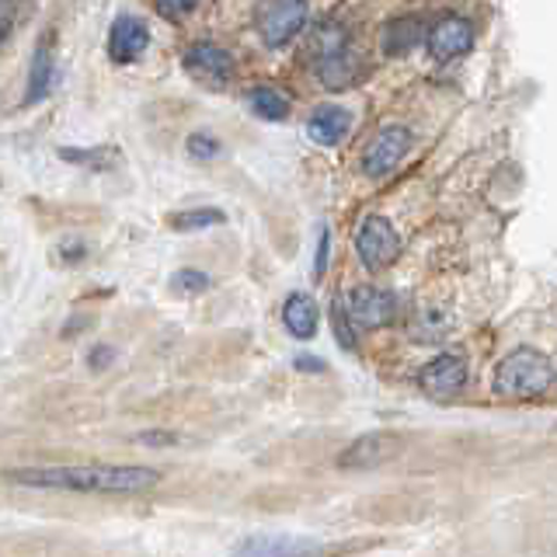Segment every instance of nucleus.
<instances>
[{"label": "nucleus", "instance_id": "1a4fd4ad", "mask_svg": "<svg viewBox=\"0 0 557 557\" xmlns=\"http://www.w3.org/2000/svg\"><path fill=\"white\" fill-rule=\"evenodd\" d=\"M307 17H310L307 4H269V8H261V14H258L261 42L272 46V49L286 46L289 39L300 35V28L307 25Z\"/></svg>", "mask_w": 557, "mask_h": 557}, {"label": "nucleus", "instance_id": "9b49d317", "mask_svg": "<svg viewBox=\"0 0 557 557\" xmlns=\"http://www.w3.org/2000/svg\"><path fill=\"white\" fill-rule=\"evenodd\" d=\"M418 383L422 391L432 397H453L457 391H463L467 383V362L457 352H446V356H435L422 373H418Z\"/></svg>", "mask_w": 557, "mask_h": 557}, {"label": "nucleus", "instance_id": "393cba45", "mask_svg": "<svg viewBox=\"0 0 557 557\" xmlns=\"http://www.w3.org/2000/svg\"><path fill=\"white\" fill-rule=\"evenodd\" d=\"M324 258H327V234L321 231V251H318V272H324Z\"/></svg>", "mask_w": 557, "mask_h": 557}, {"label": "nucleus", "instance_id": "dca6fc26", "mask_svg": "<svg viewBox=\"0 0 557 557\" xmlns=\"http://www.w3.org/2000/svg\"><path fill=\"white\" fill-rule=\"evenodd\" d=\"M52 81H57V70H52V52H49V42H42L39 49H35V60H32V77H28V95L25 101H42L49 95Z\"/></svg>", "mask_w": 557, "mask_h": 557}, {"label": "nucleus", "instance_id": "5701e85b", "mask_svg": "<svg viewBox=\"0 0 557 557\" xmlns=\"http://www.w3.org/2000/svg\"><path fill=\"white\" fill-rule=\"evenodd\" d=\"M14 14H17V8H11V4L0 8V39H8V35H11V17Z\"/></svg>", "mask_w": 557, "mask_h": 557}, {"label": "nucleus", "instance_id": "7ed1b4c3", "mask_svg": "<svg viewBox=\"0 0 557 557\" xmlns=\"http://www.w3.org/2000/svg\"><path fill=\"white\" fill-rule=\"evenodd\" d=\"M356 251H359V261L370 272H383L391 269L397 255H400V237L391 226V220L383 216H366L359 234H356Z\"/></svg>", "mask_w": 557, "mask_h": 557}, {"label": "nucleus", "instance_id": "b1692460", "mask_svg": "<svg viewBox=\"0 0 557 557\" xmlns=\"http://www.w3.org/2000/svg\"><path fill=\"white\" fill-rule=\"evenodd\" d=\"M157 11H161L164 17H178V14L196 11V4H157Z\"/></svg>", "mask_w": 557, "mask_h": 557}, {"label": "nucleus", "instance_id": "a878e982", "mask_svg": "<svg viewBox=\"0 0 557 557\" xmlns=\"http://www.w3.org/2000/svg\"><path fill=\"white\" fill-rule=\"evenodd\" d=\"M296 366H300V370H307V366H310V370H321V359H296Z\"/></svg>", "mask_w": 557, "mask_h": 557}, {"label": "nucleus", "instance_id": "f8f14e48", "mask_svg": "<svg viewBox=\"0 0 557 557\" xmlns=\"http://www.w3.org/2000/svg\"><path fill=\"white\" fill-rule=\"evenodd\" d=\"M150 46V28L133 14H122L109 28V57L112 63H133L147 52Z\"/></svg>", "mask_w": 557, "mask_h": 557}, {"label": "nucleus", "instance_id": "39448f33", "mask_svg": "<svg viewBox=\"0 0 557 557\" xmlns=\"http://www.w3.org/2000/svg\"><path fill=\"white\" fill-rule=\"evenodd\" d=\"M345 310H348V318H352L356 331H376L394 321L397 300H394V293L380 286H356L345 296Z\"/></svg>", "mask_w": 557, "mask_h": 557}, {"label": "nucleus", "instance_id": "423d86ee", "mask_svg": "<svg viewBox=\"0 0 557 557\" xmlns=\"http://www.w3.org/2000/svg\"><path fill=\"white\" fill-rule=\"evenodd\" d=\"M324 544L307 536H289V533H255L240 540L231 557H321Z\"/></svg>", "mask_w": 557, "mask_h": 557}, {"label": "nucleus", "instance_id": "4be33fe9", "mask_svg": "<svg viewBox=\"0 0 557 557\" xmlns=\"http://www.w3.org/2000/svg\"><path fill=\"white\" fill-rule=\"evenodd\" d=\"M188 153H191V157H202V161H206V157H216V153H220L216 136H209V133H196V136L188 139Z\"/></svg>", "mask_w": 557, "mask_h": 557}, {"label": "nucleus", "instance_id": "4468645a", "mask_svg": "<svg viewBox=\"0 0 557 557\" xmlns=\"http://www.w3.org/2000/svg\"><path fill=\"white\" fill-rule=\"evenodd\" d=\"M449 327H453V318H449V310L440 304H425L411 313V338L422 342V345L443 342L449 335Z\"/></svg>", "mask_w": 557, "mask_h": 557}, {"label": "nucleus", "instance_id": "6e6552de", "mask_svg": "<svg viewBox=\"0 0 557 557\" xmlns=\"http://www.w3.org/2000/svg\"><path fill=\"white\" fill-rule=\"evenodd\" d=\"M408 150H411V129L408 126L380 129L376 139L362 153V171L370 174V178H383V174H391L400 161H405Z\"/></svg>", "mask_w": 557, "mask_h": 557}, {"label": "nucleus", "instance_id": "ddd939ff", "mask_svg": "<svg viewBox=\"0 0 557 557\" xmlns=\"http://www.w3.org/2000/svg\"><path fill=\"white\" fill-rule=\"evenodd\" d=\"M307 133H310V139H318L321 147H335L352 133V112L335 109V104H321V109L310 115Z\"/></svg>", "mask_w": 557, "mask_h": 557}, {"label": "nucleus", "instance_id": "6ab92c4d", "mask_svg": "<svg viewBox=\"0 0 557 557\" xmlns=\"http://www.w3.org/2000/svg\"><path fill=\"white\" fill-rule=\"evenodd\" d=\"M216 223H226V216L220 213V209H191V213L171 216L174 231H206V226H216Z\"/></svg>", "mask_w": 557, "mask_h": 557}, {"label": "nucleus", "instance_id": "412c9836", "mask_svg": "<svg viewBox=\"0 0 557 557\" xmlns=\"http://www.w3.org/2000/svg\"><path fill=\"white\" fill-rule=\"evenodd\" d=\"M171 289H174V293H202V289H209V275H206V272L182 269V272H174Z\"/></svg>", "mask_w": 557, "mask_h": 557}, {"label": "nucleus", "instance_id": "f03ea898", "mask_svg": "<svg viewBox=\"0 0 557 557\" xmlns=\"http://www.w3.org/2000/svg\"><path fill=\"white\" fill-rule=\"evenodd\" d=\"M557 387L554 362L536 348H516L502 359L495 373V391L502 397H544Z\"/></svg>", "mask_w": 557, "mask_h": 557}, {"label": "nucleus", "instance_id": "9d476101", "mask_svg": "<svg viewBox=\"0 0 557 557\" xmlns=\"http://www.w3.org/2000/svg\"><path fill=\"white\" fill-rule=\"evenodd\" d=\"M397 449H400V435L397 432H366L342 453L338 467L370 470V467H380V463H387L391 457H397Z\"/></svg>", "mask_w": 557, "mask_h": 557}, {"label": "nucleus", "instance_id": "a211bd4d", "mask_svg": "<svg viewBox=\"0 0 557 557\" xmlns=\"http://www.w3.org/2000/svg\"><path fill=\"white\" fill-rule=\"evenodd\" d=\"M251 109L261 119L278 122V119L289 115V98L283 91H275V87H255V91H251Z\"/></svg>", "mask_w": 557, "mask_h": 557}, {"label": "nucleus", "instance_id": "0eeeda50", "mask_svg": "<svg viewBox=\"0 0 557 557\" xmlns=\"http://www.w3.org/2000/svg\"><path fill=\"white\" fill-rule=\"evenodd\" d=\"M425 46H429V57L440 60V63L460 60V57H467L470 49H474V25H470L467 17H460V14H446L429 28Z\"/></svg>", "mask_w": 557, "mask_h": 557}, {"label": "nucleus", "instance_id": "f257e3e1", "mask_svg": "<svg viewBox=\"0 0 557 557\" xmlns=\"http://www.w3.org/2000/svg\"><path fill=\"white\" fill-rule=\"evenodd\" d=\"M14 484L28 487H63V492H91V495H139L161 481L150 467L126 463H84V467H28L11 470Z\"/></svg>", "mask_w": 557, "mask_h": 557}, {"label": "nucleus", "instance_id": "2eb2a0df", "mask_svg": "<svg viewBox=\"0 0 557 557\" xmlns=\"http://www.w3.org/2000/svg\"><path fill=\"white\" fill-rule=\"evenodd\" d=\"M283 324L293 338H313L318 335V304L304 293H293L283 307Z\"/></svg>", "mask_w": 557, "mask_h": 557}, {"label": "nucleus", "instance_id": "f3484780", "mask_svg": "<svg viewBox=\"0 0 557 557\" xmlns=\"http://www.w3.org/2000/svg\"><path fill=\"white\" fill-rule=\"evenodd\" d=\"M418 25L414 17H397V22L387 25V35H383V49H387V57H400V52H408L414 42H418Z\"/></svg>", "mask_w": 557, "mask_h": 557}, {"label": "nucleus", "instance_id": "aec40b11", "mask_svg": "<svg viewBox=\"0 0 557 557\" xmlns=\"http://www.w3.org/2000/svg\"><path fill=\"white\" fill-rule=\"evenodd\" d=\"M331 327H335L342 348H356V324L348 318L345 300H331Z\"/></svg>", "mask_w": 557, "mask_h": 557}, {"label": "nucleus", "instance_id": "20e7f679", "mask_svg": "<svg viewBox=\"0 0 557 557\" xmlns=\"http://www.w3.org/2000/svg\"><path fill=\"white\" fill-rule=\"evenodd\" d=\"M185 70L188 77L209 87V91H223L226 84L234 81L237 66H234V57L226 49H220L216 42H196L185 49Z\"/></svg>", "mask_w": 557, "mask_h": 557}]
</instances>
